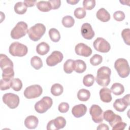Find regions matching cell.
Here are the masks:
<instances>
[{
  "instance_id": "cell-38",
  "label": "cell",
  "mask_w": 130,
  "mask_h": 130,
  "mask_svg": "<svg viewBox=\"0 0 130 130\" xmlns=\"http://www.w3.org/2000/svg\"><path fill=\"white\" fill-rule=\"evenodd\" d=\"M121 36L124 40V43L127 45H130V30L129 28H125L123 29L121 32Z\"/></svg>"
},
{
  "instance_id": "cell-31",
  "label": "cell",
  "mask_w": 130,
  "mask_h": 130,
  "mask_svg": "<svg viewBox=\"0 0 130 130\" xmlns=\"http://www.w3.org/2000/svg\"><path fill=\"white\" fill-rule=\"evenodd\" d=\"M49 35L51 41L54 42H58L60 39V35L59 31L54 28L50 29Z\"/></svg>"
},
{
  "instance_id": "cell-20",
  "label": "cell",
  "mask_w": 130,
  "mask_h": 130,
  "mask_svg": "<svg viewBox=\"0 0 130 130\" xmlns=\"http://www.w3.org/2000/svg\"><path fill=\"white\" fill-rule=\"evenodd\" d=\"M0 66L2 70L8 67H13L12 61L5 54H1L0 55Z\"/></svg>"
},
{
  "instance_id": "cell-45",
  "label": "cell",
  "mask_w": 130,
  "mask_h": 130,
  "mask_svg": "<svg viewBox=\"0 0 130 130\" xmlns=\"http://www.w3.org/2000/svg\"><path fill=\"white\" fill-rule=\"evenodd\" d=\"M122 120L121 116L118 115H116V117L114 118V119L113 120V121L112 122H111V123H110L109 124H110V126L112 127L115 126L116 125H117L119 122H122Z\"/></svg>"
},
{
  "instance_id": "cell-37",
  "label": "cell",
  "mask_w": 130,
  "mask_h": 130,
  "mask_svg": "<svg viewBox=\"0 0 130 130\" xmlns=\"http://www.w3.org/2000/svg\"><path fill=\"white\" fill-rule=\"evenodd\" d=\"M102 61H103L102 56L97 54H95L94 55H93L90 59V63L94 66H96L99 65L102 63Z\"/></svg>"
},
{
  "instance_id": "cell-30",
  "label": "cell",
  "mask_w": 130,
  "mask_h": 130,
  "mask_svg": "<svg viewBox=\"0 0 130 130\" xmlns=\"http://www.w3.org/2000/svg\"><path fill=\"white\" fill-rule=\"evenodd\" d=\"M30 64L36 70H39L43 67L42 60L41 58L38 56H34L31 58Z\"/></svg>"
},
{
  "instance_id": "cell-7",
  "label": "cell",
  "mask_w": 130,
  "mask_h": 130,
  "mask_svg": "<svg viewBox=\"0 0 130 130\" xmlns=\"http://www.w3.org/2000/svg\"><path fill=\"white\" fill-rule=\"evenodd\" d=\"M43 92L42 87L37 84L27 87L24 91V96L28 99H35L39 97Z\"/></svg>"
},
{
  "instance_id": "cell-36",
  "label": "cell",
  "mask_w": 130,
  "mask_h": 130,
  "mask_svg": "<svg viewBox=\"0 0 130 130\" xmlns=\"http://www.w3.org/2000/svg\"><path fill=\"white\" fill-rule=\"evenodd\" d=\"M74 14L76 18L80 19H83L85 17L86 15V12L83 8L78 7L75 10Z\"/></svg>"
},
{
  "instance_id": "cell-43",
  "label": "cell",
  "mask_w": 130,
  "mask_h": 130,
  "mask_svg": "<svg viewBox=\"0 0 130 130\" xmlns=\"http://www.w3.org/2000/svg\"><path fill=\"white\" fill-rule=\"evenodd\" d=\"M50 3L51 8L53 10L58 9L61 5V1L60 0H50L48 1Z\"/></svg>"
},
{
  "instance_id": "cell-13",
  "label": "cell",
  "mask_w": 130,
  "mask_h": 130,
  "mask_svg": "<svg viewBox=\"0 0 130 130\" xmlns=\"http://www.w3.org/2000/svg\"><path fill=\"white\" fill-rule=\"evenodd\" d=\"M63 58L62 53L59 51H54L46 58V63L48 66L53 67L60 62Z\"/></svg>"
},
{
  "instance_id": "cell-23",
  "label": "cell",
  "mask_w": 130,
  "mask_h": 130,
  "mask_svg": "<svg viewBox=\"0 0 130 130\" xmlns=\"http://www.w3.org/2000/svg\"><path fill=\"white\" fill-rule=\"evenodd\" d=\"M86 69V64L85 62L81 59H77L75 60L74 71L77 73H82Z\"/></svg>"
},
{
  "instance_id": "cell-48",
  "label": "cell",
  "mask_w": 130,
  "mask_h": 130,
  "mask_svg": "<svg viewBox=\"0 0 130 130\" xmlns=\"http://www.w3.org/2000/svg\"><path fill=\"white\" fill-rule=\"evenodd\" d=\"M79 2V1H76V0H69L67 1V2L68 4H70L71 5H76L77 3H78Z\"/></svg>"
},
{
  "instance_id": "cell-4",
  "label": "cell",
  "mask_w": 130,
  "mask_h": 130,
  "mask_svg": "<svg viewBox=\"0 0 130 130\" xmlns=\"http://www.w3.org/2000/svg\"><path fill=\"white\" fill-rule=\"evenodd\" d=\"M27 52V46L18 42L12 43L9 48V52L14 56L22 57L26 55Z\"/></svg>"
},
{
  "instance_id": "cell-8",
  "label": "cell",
  "mask_w": 130,
  "mask_h": 130,
  "mask_svg": "<svg viewBox=\"0 0 130 130\" xmlns=\"http://www.w3.org/2000/svg\"><path fill=\"white\" fill-rule=\"evenodd\" d=\"M3 102L11 109H15L18 107L19 104V98L13 93H7L3 96Z\"/></svg>"
},
{
  "instance_id": "cell-17",
  "label": "cell",
  "mask_w": 130,
  "mask_h": 130,
  "mask_svg": "<svg viewBox=\"0 0 130 130\" xmlns=\"http://www.w3.org/2000/svg\"><path fill=\"white\" fill-rule=\"evenodd\" d=\"M39 123L38 118L34 115L27 116L24 120V125L28 129L36 128Z\"/></svg>"
},
{
  "instance_id": "cell-3",
  "label": "cell",
  "mask_w": 130,
  "mask_h": 130,
  "mask_svg": "<svg viewBox=\"0 0 130 130\" xmlns=\"http://www.w3.org/2000/svg\"><path fill=\"white\" fill-rule=\"evenodd\" d=\"M114 68L121 78H125L129 74V64L127 60L124 58L117 59L114 63Z\"/></svg>"
},
{
  "instance_id": "cell-35",
  "label": "cell",
  "mask_w": 130,
  "mask_h": 130,
  "mask_svg": "<svg viewBox=\"0 0 130 130\" xmlns=\"http://www.w3.org/2000/svg\"><path fill=\"white\" fill-rule=\"evenodd\" d=\"M94 82V77L92 74L85 75L83 79V84L87 87L91 86Z\"/></svg>"
},
{
  "instance_id": "cell-39",
  "label": "cell",
  "mask_w": 130,
  "mask_h": 130,
  "mask_svg": "<svg viewBox=\"0 0 130 130\" xmlns=\"http://www.w3.org/2000/svg\"><path fill=\"white\" fill-rule=\"evenodd\" d=\"M83 6L84 9L91 10L93 9L95 6V1L94 0H84Z\"/></svg>"
},
{
  "instance_id": "cell-29",
  "label": "cell",
  "mask_w": 130,
  "mask_h": 130,
  "mask_svg": "<svg viewBox=\"0 0 130 130\" xmlns=\"http://www.w3.org/2000/svg\"><path fill=\"white\" fill-rule=\"evenodd\" d=\"M63 91V86L59 83L54 84L51 88V92L54 96H59L61 95Z\"/></svg>"
},
{
  "instance_id": "cell-24",
  "label": "cell",
  "mask_w": 130,
  "mask_h": 130,
  "mask_svg": "<svg viewBox=\"0 0 130 130\" xmlns=\"http://www.w3.org/2000/svg\"><path fill=\"white\" fill-rule=\"evenodd\" d=\"M2 73V79L6 80H12L14 76L13 67H8L4 69Z\"/></svg>"
},
{
  "instance_id": "cell-33",
  "label": "cell",
  "mask_w": 130,
  "mask_h": 130,
  "mask_svg": "<svg viewBox=\"0 0 130 130\" xmlns=\"http://www.w3.org/2000/svg\"><path fill=\"white\" fill-rule=\"evenodd\" d=\"M116 114H115L111 110H106L103 114V119H105L106 121L109 122V123L113 121L116 117Z\"/></svg>"
},
{
  "instance_id": "cell-2",
  "label": "cell",
  "mask_w": 130,
  "mask_h": 130,
  "mask_svg": "<svg viewBox=\"0 0 130 130\" xmlns=\"http://www.w3.org/2000/svg\"><path fill=\"white\" fill-rule=\"evenodd\" d=\"M46 31V27L42 23H37L30 27L27 34L30 40L36 42L39 41L44 35Z\"/></svg>"
},
{
  "instance_id": "cell-10",
  "label": "cell",
  "mask_w": 130,
  "mask_h": 130,
  "mask_svg": "<svg viewBox=\"0 0 130 130\" xmlns=\"http://www.w3.org/2000/svg\"><path fill=\"white\" fill-rule=\"evenodd\" d=\"M66 124V120L62 116H58L51 120L47 125V130H58L63 128Z\"/></svg>"
},
{
  "instance_id": "cell-11",
  "label": "cell",
  "mask_w": 130,
  "mask_h": 130,
  "mask_svg": "<svg viewBox=\"0 0 130 130\" xmlns=\"http://www.w3.org/2000/svg\"><path fill=\"white\" fill-rule=\"evenodd\" d=\"M130 104L129 94H127L122 99H116L113 103L114 108L118 112H123Z\"/></svg>"
},
{
  "instance_id": "cell-16",
  "label": "cell",
  "mask_w": 130,
  "mask_h": 130,
  "mask_svg": "<svg viewBox=\"0 0 130 130\" xmlns=\"http://www.w3.org/2000/svg\"><path fill=\"white\" fill-rule=\"evenodd\" d=\"M87 107L84 104H79L74 106L72 109L73 115L76 118L84 116L87 112Z\"/></svg>"
},
{
  "instance_id": "cell-25",
  "label": "cell",
  "mask_w": 130,
  "mask_h": 130,
  "mask_svg": "<svg viewBox=\"0 0 130 130\" xmlns=\"http://www.w3.org/2000/svg\"><path fill=\"white\" fill-rule=\"evenodd\" d=\"M110 90L114 94L119 95L124 92V87L122 84L119 83H115L112 85Z\"/></svg>"
},
{
  "instance_id": "cell-41",
  "label": "cell",
  "mask_w": 130,
  "mask_h": 130,
  "mask_svg": "<svg viewBox=\"0 0 130 130\" xmlns=\"http://www.w3.org/2000/svg\"><path fill=\"white\" fill-rule=\"evenodd\" d=\"M125 14L121 11H117L113 14V18L117 21H122L125 18Z\"/></svg>"
},
{
  "instance_id": "cell-1",
  "label": "cell",
  "mask_w": 130,
  "mask_h": 130,
  "mask_svg": "<svg viewBox=\"0 0 130 130\" xmlns=\"http://www.w3.org/2000/svg\"><path fill=\"white\" fill-rule=\"evenodd\" d=\"M111 69L108 67L103 66L100 68L98 71L95 78L96 83L101 86H107L110 82Z\"/></svg>"
},
{
  "instance_id": "cell-44",
  "label": "cell",
  "mask_w": 130,
  "mask_h": 130,
  "mask_svg": "<svg viewBox=\"0 0 130 130\" xmlns=\"http://www.w3.org/2000/svg\"><path fill=\"white\" fill-rule=\"evenodd\" d=\"M126 126V123L123 121L119 122L115 126L112 127V130H123Z\"/></svg>"
},
{
  "instance_id": "cell-14",
  "label": "cell",
  "mask_w": 130,
  "mask_h": 130,
  "mask_svg": "<svg viewBox=\"0 0 130 130\" xmlns=\"http://www.w3.org/2000/svg\"><path fill=\"white\" fill-rule=\"evenodd\" d=\"M76 53L84 57H88L92 54V49L87 45L80 43L77 44L75 48Z\"/></svg>"
},
{
  "instance_id": "cell-26",
  "label": "cell",
  "mask_w": 130,
  "mask_h": 130,
  "mask_svg": "<svg viewBox=\"0 0 130 130\" xmlns=\"http://www.w3.org/2000/svg\"><path fill=\"white\" fill-rule=\"evenodd\" d=\"M75 60L72 59H67L63 64L64 72L67 74H71L74 71Z\"/></svg>"
},
{
  "instance_id": "cell-15",
  "label": "cell",
  "mask_w": 130,
  "mask_h": 130,
  "mask_svg": "<svg viewBox=\"0 0 130 130\" xmlns=\"http://www.w3.org/2000/svg\"><path fill=\"white\" fill-rule=\"evenodd\" d=\"M81 32L82 37L87 40L92 39L95 35L91 25L88 23H84L82 24Z\"/></svg>"
},
{
  "instance_id": "cell-5",
  "label": "cell",
  "mask_w": 130,
  "mask_h": 130,
  "mask_svg": "<svg viewBox=\"0 0 130 130\" xmlns=\"http://www.w3.org/2000/svg\"><path fill=\"white\" fill-rule=\"evenodd\" d=\"M28 26L24 21L18 22L11 31V37L13 39H19L27 33Z\"/></svg>"
},
{
  "instance_id": "cell-27",
  "label": "cell",
  "mask_w": 130,
  "mask_h": 130,
  "mask_svg": "<svg viewBox=\"0 0 130 130\" xmlns=\"http://www.w3.org/2000/svg\"><path fill=\"white\" fill-rule=\"evenodd\" d=\"M90 96V92L89 90L84 88L80 89L77 93L78 99L82 102H86L89 100Z\"/></svg>"
},
{
  "instance_id": "cell-32",
  "label": "cell",
  "mask_w": 130,
  "mask_h": 130,
  "mask_svg": "<svg viewBox=\"0 0 130 130\" xmlns=\"http://www.w3.org/2000/svg\"><path fill=\"white\" fill-rule=\"evenodd\" d=\"M61 22L62 25L64 27L70 28L72 27L74 25L75 20L72 16L67 15L62 18Z\"/></svg>"
},
{
  "instance_id": "cell-28",
  "label": "cell",
  "mask_w": 130,
  "mask_h": 130,
  "mask_svg": "<svg viewBox=\"0 0 130 130\" xmlns=\"http://www.w3.org/2000/svg\"><path fill=\"white\" fill-rule=\"evenodd\" d=\"M27 7L22 2H19L15 4L14 6V11L15 12L20 15L24 14L27 11Z\"/></svg>"
},
{
  "instance_id": "cell-12",
  "label": "cell",
  "mask_w": 130,
  "mask_h": 130,
  "mask_svg": "<svg viewBox=\"0 0 130 130\" xmlns=\"http://www.w3.org/2000/svg\"><path fill=\"white\" fill-rule=\"evenodd\" d=\"M89 113L92 117V120L95 123H101L103 120V110L97 105H92L89 109Z\"/></svg>"
},
{
  "instance_id": "cell-9",
  "label": "cell",
  "mask_w": 130,
  "mask_h": 130,
  "mask_svg": "<svg viewBox=\"0 0 130 130\" xmlns=\"http://www.w3.org/2000/svg\"><path fill=\"white\" fill-rule=\"evenodd\" d=\"M93 46L96 51L102 53L108 52L111 49L109 43L105 39L101 37H99L94 40Z\"/></svg>"
},
{
  "instance_id": "cell-46",
  "label": "cell",
  "mask_w": 130,
  "mask_h": 130,
  "mask_svg": "<svg viewBox=\"0 0 130 130\" xmlns=\"http://www.w3.org/2000/svg\"><path fill=\"white\" fill-rule=\"evenodd\" d=\"M37 1L36 0L35 1H28V0H25L24 1L23 3L25 5V6L27 7H31L35 5Z\"/></svg>"
},
{
  "instance_id": "cell-19",
  "label": "cell",
  "mask_w": 130,
  "mask_h": 130,
  "mask_svg": "<svg viewBox=\"0 0 130 130\" xmlns=\"http://www.w3.org/2000/svg\"><path fill=\"white\" fill-rule=\"evenodd\" d=\"M96 16L98 19L102 22H108L110 19V14L104 8L100 9L96 12Z\"/></svg>"
},
{
  "instance_id": "cell-21",
  "label": "cell",
  "mask_w": 130,
  "mask_h": 130,
  "mask_svg": "<svg viewBox=\"0 0 130 130\" xmlns=\"http://www.w3.org/2000/svg\"><path fill=\"white\" fill-rule=\"evenodd\" d=\"M50 50L49 45L46 42H42L39 43L36 47L37 52L41 55H44L48 53Z\"/></svg>"
},
{
  "instance_id": "cell-40",
  "label": "cell",
  "mask_w": 130,
  "mask_h": 130,
  "mask_svg": "<svg viewBox=\"0 0 130 130\" xmlns=\"http://www.w3.org/2000/svg\"><path fill=\"white\" fill-rule=\"evenodd\" d=\"M11 81L12 80L1 79V90H6L9 89L11 87Z\"/></svg>"
},
{
  "instance_id": "cell-22",
  "label": "cell",
  "mask_w": 130,
  "mask_h": 130,
  "mask_svg": "<svg viewBox=\"0 0 130 130\" xmlns=\"http://www.w3.org/2000/svg\"><path fill=\"white\" fill-rule=\"evenodd\" d=\"M36 6L37 8L40 11L43 12H48L52 9L50 3L49 2V1H39L37 3Z\"/></svg>"
},
{
  "instance_id": "cell-34",
  "label": "cell",
  "mask_w": 130,
  "mask_h": 130,
  "mask_svg": "<svg viewBox=\"0 0 130 130\" xmlns=\"http://www.w3.org/2000/svg\"><path fill=\"white\" fill-rule=\"evenodd\" d=\"M11 87L16 91H20L22 87V83L21 80L19 78H13L11 81Z\"/></svg>"
},
{
  "instance_id": "cell-47",
  "label": "cell",
  "mask_w": 130,
  "mask_h": 130,
  "mask_svg": "<svg viewBox=\"0 0 130 130\" xmlns=\"http://www.w3.org/2000/svg\"><path fill=\"white\" fill-rule=\"evenodd\" d=\"M98 130H109L108 126L105 123H101L98 125L96 128Z\"/></svg>"
},
{
  "instance_id": "cell-18",
  "label": "cell",
  "mask_w": 130,
  "mask_h": 130,
  "mask_svg": "<svg viewBox=\"0 0 130 130\" xmlns=\"http://www.w3.org/2000/svg\"><path fill=\"white\" fill-rule=\"evenodd\" d=\"M100 96L101 100L104 103H110L112 99L111 91L107 87H103L100 90Z\"/></svg>"
},
{
  "instance_id": "cell-6",
  "label": "cell",
  "mask_w": 130,
  "mask_h": 130,
  "mask_svg": "<svg viewBox=\"0 0 130 130\" xmlns=\"http://www.w3.org/2000/svg\"><path fill=\"white\" fill-rule=\"evenodd\" d=\"M53 101L50 97L44 96L35 104V109L39 113H44L51 107Z\"/></svg>"
},
{
  "instance_id": "cell-42",
  "label": "cell",
  "mask_w": 130,
  "mask_h": 130,
  "mask_svg": "<svg viewBox=\"0 0 130 130\" xmlns=\"http://www.w3.org/2000/svg\"><path fill=\"white\" fill-rule=\"evenodd\" d=\"M58 111L61 113H66L69 109V105L67 103L62 102L58 105Z\"/></svg>"
}]
</instances>
